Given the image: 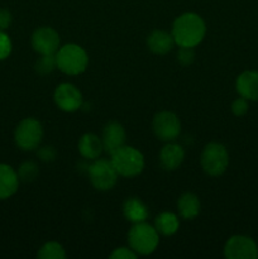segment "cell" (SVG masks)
<instances>
[{"instance_id": "obj_22", "label": "cell", "mask_w": 258, "mask_h": 259, "mask_svg": "<svg viewBox=\"0 0 258 259\" xmlns=\"http://www.w3.org/2000/svg\"><path fill=\"white\" fill-rule=\"evenodd\" d=\"M57 67L55 55H40L35 62V71L39 75H48Z\"/></svg>"}, {"instance_id": "obj_23", "label": "cell", "mask_w": 258, "mask_h": 259, "mask_svg": "<svg viewBox=\"0 0 258 259\" xmlns=\"http://www.w3.org/2000/svg\"><path fill=\"white\" fill-rule=\"evenodd\" d=\"M39 174V169L38 166L32 161L24 162V163L20 164L19 169H18V176H19L20 181L24 182H30L33 180H35V177Z\"/></svg>"}, {"instance_id": "obj_25", "label": "cell", "mask_w": 258, "mask_h": 259, "mask_svg": "<svg viewBox=\"0 0 258 259\" xmlns=\"http://www.w3.org/2000/svg\"><path fill=\"white\" fill-rule=\"evenodd\" d=\"M195 60V52L192 47H180L179 52H177V61L181 65L189 66L194 62Z\"/></svg>"}, {"instance_id": "obj_2", "label": "cell", "mask_w": 258, "mask_h": 259, "mask_svg": "<svg viewBox=\"0 0 258 259\" xmlns=\"http://www.w3.org/2000/svg\"><path fill=\"white\" fill-rule=\"evenodd\" d=\"M56 56L57 68L66 75H80L86 70L89 57L86 51L76 43H68L58 48Z\"/></svg>"}, {"instance_id": "obj_29", "label": "cell", "mask_w": 258, "mask_h": 259, "mask_svg": "<svg viewBox=\"0 0 258 259\" xmlns=\"http://www.w3.org/2000/svg\"><path fill=\"white\" fill-rule=\"evenodd\" d=\"M12 14L8 9L0 8V30H5L10 27L12 24Z\"/></svg>"}, {"instance_id": "obj_1", "label": "cell", "mask_w": 258, "mask_h": 259, "mask_svg": "<svg viewBox=\"0 0 258 259\" xmlns=\"http://www.w3.org/2000/svg\"><path fill=\"white\" fill-rule=\"evenodd\" d=\"M172 37L179 47H196L206 34V24L196 13H184L172 24Z\"/></svg>"}, {"instance_id": "obj_5", "label": "cell", "mask_w": 258, "mask_h": 259, "mask_svg": "<svg viewBox=\"0 0 258 259\" xmlns=\"http://www.w3.org/2000/svg\"><path fill=\"white\" fill-rule=\"evenodd\" d=\"M43 139V126L34 118H25L14 131V142L22 151H34Z\"/></svg>"}, {"instance_id": "obj_4", "label": "cell", "mask_w": 258, "mask_h": 259, "mask_svg": "<svg viewBox=\"0 0 258 259\" xmlns=\"http://www.w3.org/2000/svg\"><path fill=\"white\" fill-rule=\"evenodd\" d=\"M118 175L124 177H133L141 174L144 168V157L137 148L123 146L111 153L110 158Z\"/></svg>"}, {"instance_id": "obj_10", "label": "cell", "mask_w": 258, "mask_h": 259, "mask_svg": "<svg viewBox=\"0 0 258 259\" xmlns=\"http://www.w3.org/2000/svg\"><path fill=\"white\" fill-rule=\"evenodd\" d=\"M53 100L58 109L66 113H73L82 106V94L72 83H61L53 93Z\"/></svg>"}, {"instance_id": "obj_13", "label": "cell", "mask_w": 258, "mask_h": 259, "mask_svg": "<svg viewBox=\"0 0 258 259\" xmlns=\"http://www.w3.org/2000/svg\"><path fill=\"white\" fill-rule=\"evenodd\" d=\"M235 89L248 101H258V71H244L238 76Z\"/></svg>"}, {"instance_id": "obj_20", "label": "cell", "mask_w": 258, "mask_h": 259, "mask_svg": "<svg viewBox=\"0 0 258 259\" xmlns=\"http://www.w3.org/2000/svg\"><path fill=\"white\" fill-rule=\"evenodd\" d=\"M179 218L174 212L164 211L162 214H159L156 218V220H154V228H156L159 234L164 235V237H171V235H174L179 230Z\"/></svg>"}, {"instance_id": "obj_8", "label": "cell", "mask_w": 258, "mask_h": 259, "mask_svg": "<svg viewBox=\"0 0 258 259\" xmlns=\"http://www.w3.org/2000/svg\"><path fill=\"white\" fill-rule=\"evenodd\" d=\"M224 255L228 259H257L258 245L247 235H233L225 243Z\"/></svg>"}, {"instance_id": "obj_3", "label": "cell", "mask_w": 258, "mask_h": 259, "mask_svg": "<svg viewBox=\"0 0 258 259\" xmlns=\"http://www.w3.org/2000/svg\"><path fill=\"white\" fill-rule=\"evenodd\" d=\"M128 243L137 254L149 255L158 247L159 233L148 223H137L129 230Z\"/></svg>"}, {"instance_id": "obj_19", "label": "cell", "mask_w": 258, "mask_h": 259, "mask_svg": "<svg viewBox=\"0 0 258 259\" xmlns=\"http://www.w3.org/2000/svg\"><path fill=\"white\" fill-rule=\"evenodd\" d=\"M177 210H179L180 217L184 219H194L200 214V210H201L199 197L192 192H186V194L181 195L177 201Z\"/></svg>"}, {"instance_id": "obj_7", "label": "cell", "mask_w": 258, "mask_h": 259, "mask_svg": "<svg viewBox=\"0 0 258 259\" xmlns=\"http://www.w3.org/2000/svg\"><path fill=\"white\" fill-rule=\"evenodd\" d=\"M118 172L110 159H95L89 167V180L99 191H109L118 181Z\"/></svg>"}, {"instance_id": "obj_21", "label": "cell", "mask_w": 258, "mask_h": 259, "mask_svg": "<svg viewBox=\"0 0 258 259\" xmlns=\"http://www.w3.org/2000/svg\"><path fill=\"white\" fill-rule=\"evenodd\" d=\"M37 257L40 259H65L66 252L62 245L57 242H48L40 247Z\"/></svg>"}, {"instance_id": "obj_27", "label": "cell", "mask_w": 258, "mask_h": 259, "mask_svg": "<svg viewBox=\"0 0 258 259\" xmlns=\"http://www.w3.org/2000/svg\"><path fill=\"white\" fill-rule=\"evenodd\" d=\"M137 255L138 254H137L131 247L129 248L121 247V248H116V249H114V252L110 254V258L111 259H136Z\"/></svg>"}, {"instance_id": "obj_28", "label": "cell", "mask_w": 258, "mask_h": 259, "mask_svg": "<svg viewBox=\"0 0 258 259\" xmlns=\"http://www.w3.org/2000/svg\"><path fill=\"white\" fill-rule=\"evenodd\" d=\"M38 157L43 162H52L56 158V149L52 146H46L38 149Z\"/></svg>"}, {"instance_id": "obj_26", "label": "cell", "mask_w": 258, "mask_h": 259, "mask_svg": "<svg viewBox=\"0 0 258 259\" xmlns=\"http://www.w3.org/2000/svg\"><path fill=\"white\" fill-rule=\"evenodd\" d=\"M248 109H249V104L248 100L244 98H238L235 99L232 103V111L235 116H243L248 113Z\"/></svg>"}, {"instance_id": "obj_15", "label": "cell", "mask_w": 258, "mask_h": 259, "mask_svg": "<svg viewBox=\"0 0 258 259\" xmlns=\"http://www.w3.org/2000/svg\"><path fill=\"white\" fill-rule=\"evenodd\" d=\"M185 158V151L180 144L168 143L159 152V162L166 171H175L181 166Z\"/></svg>"}, {"instance_id": "obj_24", "label": "cell", "mask_w": 258, "mask_h": 259, "mask_svg": "<svg viewBox=\"0 0 258 259\" xmlns=\"http://www.w3.org/2000/svg\"><path fill=\"white\" fill-rule=\"evenodd\" d=\"M12 48L13 46L9 35L4 30H0V61L9 57V55L12 53Z\"/></svg>"}, {"instance_id": "obj_6", "label": "cell", "mask_w": 258, "mask_h": 259, "mask_svg": "<svg viewBox=\"0 0 258 259\" xmlns=\"http://www.w3.org/2000/svg\"><path fill=\"white\" fill-rule=\"evenodd\" d=\"M201 167L209 176H220L224 174L229 164V154L223 144L211 142L202 149Z\"/></svg>"}, {"instance_id": "obj_9", "label": "cell", "mask_w": 258, "mask_h": 259, "mask_svg": "<svg viewBox=\"0 0 258 259\" xmlns=\"http://www.w3.org/2000/svg\"><path fill=\"white\" fill-rule=\"evenodd\" d=\"M153 132L159 141L172 142L180 136L181 123L172 111H159L153 118Z\"/></svg>"}, {"instance_id": "obj_16", "label": "cell", "mask_w": 258, "mask_h": 259, "mask_svg": "<svg viewBox=\"0 0 258 259\" xmlns=\"http://www.w3.org/2000/svg\"><path fill=\"white\" fill-rule=\"evenodd\" d=\"M104 151L103 141L94 133H86L78 141V152L81 156L90 161H95Z\"/></svg>"}, {"instance_id": "obj_11", "label": "cell", "mask_w": 258, "mask_h": 259, "mask_svg": "<svg viewBox=\"0 0 258 259\" xmlns=\"http://www.w3.org/2000/svg\"><path fill=\"white\" fill-rule=\"evenodd\" d=\"M60 35L50 27H40L32 34V47L39 55H55L60 48Z\"/></svg>"}, {"instance_id": "obj_17", "label": "cell", "mask_w": 258, "mask_h": 259, "mask_svg": "<svg viewBox=\"0 0 258 259\" xmlns=\"http://www.w3.org/2000/svg\"><path fill=\"white\" fill-rule=\"evenodd\" d=\"M176 45L171 33L162 29H156L147 38V46L156 55H166Z\"/></svg>"}, {"instance_id": "obj_14", "label": "cell", "mask_w": 258, "mask_h": 259, "mask_svg": "<svg viewBox=\"0 0 258 259\" xmlns=\"http://www.w3.org/2000/svg\"><path fill=\"white\" fill-rule=\"evenodd\" d=\"M19 176L9 164L0 163V200L12 197L19 187Z\"/></svg>"}, {"instance_id": "obj_18", "label": "cell", "mask_w": 258, "mask_h": 259, "mask_svg": "<svg viewBox=\"0 0 258 259\" xmlns=\"http://www.w3.org/2000/svg\"><path fill=\"white\" fill-rule=\"evenodd\" d=\"M123 212L124 217L126 218V220L133 223V224L146 222L149 217L148 207H147L146 205H144V202L142 201V200H139L138 197L126 199L123 205Z\"/></svg>"}, {"instance_id": "obj_12", "label": "cell", "mask_w": 258, "mask_h": 259, "mask_svg": "<svg viewBox=\"0 0 258 259\" xmlns=\"http://www.w3.org/2000/svg\"><path fill=\"white\" fill-rule=\"evenodd\" d=\"M101 141H103L104 151L110 154L114 153L116 149H119L125 144V129L119 121H109L103 129Z\"/></svg>"}]
</instances>
